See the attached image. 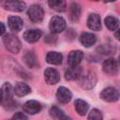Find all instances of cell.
I'll return each mask as SVG.
<instances>
[{"mask_svg": "<svg viewBox=\"0 0 120 120\" xmlns=\"http://www.w3.org/2000/svg\"><path fill=\"white\" fill-rule=\"evenodd\" d=\"M77 82L81 88H82L84 90H91L97 84L98 79H97L96 73L94 71L88 70V71L84 72L82 70V72L80 75V77L78 78Z\"/></svg>", "mask_w": 120, "mask_h": 120, "instance_id": "1", "label": "cell"}, {"mask_svg": "<svg viewBox=\"0 0 120 120\" xmlns=\"http://www.w3.org/2000/svg\"><path fill=\"white\" fill-rule=\"evenodd\" d=\"M3 43L6 49L13 53H18L21 50V41L13 34H7L3 38Z\"/></svg>", "mask_w": 120, "mask_h": 120, "instance_id": "2", "label": "cell"}, {"mask_svg": "<svg viewBox=\"0 0 120 120\" xmlns=\"http://www.w3.org/2000/svg\"><path fill=\"white\" fill-rule=\"evenodd\" d=\"M0 6L4 9L13 12H21L26 8L25 3L22 0H0Z\"/></svg>", "mask_w": 120, "mask_h": 120, "instance_id": "3", "label": "cell"}, {"mask_svg": "<svg viewBox=\"0 0 120 120\" xmlns=\"http://www.w3.org/2000/svg\"><path fill=\"white\" fill-rule=\"evenodd\" d=\"M2 91V100L1 103L6 107H10L14 104L13 100V87L9 82H5L1 88Z\"/></svg>", "mask_w": 120, "mask_h": 120, "instance_id": "4", "label": "cell"}, {"mask_svg": "<svg viewBox=\"0 0 120 120\" xmlns=\"http://www.w3.org/2000/svg\"><path fill=\"white\" fill-rule=\"evenodd\" d=\"M27 15L33 22H40L44 17V10L39 5H32L27 9Z\"/></svg>", "mask_w": 120, "mask_h": 120, "instance_id": "5", "label": "cell"}, {"mask_svg": "<svg viewBox=\"0 0 120 120\" xmlns=\"http://www.w3.org/2000/svg\"><path fill=\"white\" fill-rule=\"evenodd\" d=\"M67 23L64 18H62L61 16H53L51 21H50V30L52 31V33L57 34V33H61L66 29Z\"/></svg>", "mask_w": 120, "mask_h": 120, "instance_id": "6", "label": "cell"}, {"mask_svg": "<svg viewBox=\"0 0 120 120\" xmlns=\"http://www.w3.org/2000/svg\"><path fill=\"white\" fill-rule=\"evenodd\" d=\"M100 98L107 102H115L119 99V92L114 87H106L100 93Z\"/></svg>", "mask_w": 120, "mask_h": 120, "instance_id": "7", "label": "cell"}, {"mask_svg": "<svg viewBox=\"0 0 120 120\" xmlns=\"http://www.w3.org/2000/svg\"><path fill=\"white\" fill-rule=\"evenodd\" d=\"M41 109H42V105L37 100H28L22 105L23 112L30 115L38 113L41 111Z\"/></svg>", "mask_w": 120, "mask_h": 120, "instance_id": "8", "label": "cell"}, {"mask_svg": "<svg viewBox=\"0 0 120 120\" xmlns=\"http://www.w3.org/2000/svg\"><path fill=\"white\" fill-rule=\"evenodd\" d=\"M44 79L45 82L50 85L56 84L60 81V74L55 68H48L44 71Z\"/></svg>", "mask_w": 120, "mask_h": 120, "instance_id": "9", "label": "cell"}, {"mask_svg": "<svg viewBox=\"0 0 120 120\" xmlns=\"http://www.w3.org/2000/svg\"><path fill=\"white\" fill-rule=\"evenodd\" d=\"M102 70L108 75H115L118 71L117 61L113 58L106 59L102 63Z\"/></svg>", "mask_w": 120, "mask_h": 120, "instance_id": "10", "label": "cell"}, {"mask_svg": "<svg viewBox=\"0 0 120 120\" xmlns=\"http://www.w3.org/2000/svg\"><path fill=\"white\" fill-rule=\"evenodd\" d=\"M72 94L68 88L65 86H60L56 91V98L62 104H67L71 100Z\"/></svg>", "mask_w": 120, "mask_h": 120, "instance_id": "11", "label": "cell"}, {"mask_svg": "<svg viewBox=\"0 0 120 120\" xmlns=\"http://www.w3.org/2000/svg\"><path fill=\"white\" fill-rule=\"evenodd\" d=\"M83 59V52L80 50L71 51L68 56V63L70 68L78 67Z\"/></svg>", "mask_w": 120, "mask_h": 120, "instance_id": "12", "label": "cell"}, {"mask_svg": "<svg viewBox=\"0 0 120 120\" xmlns=\"http://www.w3.org/2000/svg\"><path fill=\"white\" fill-rule=\"evenodd\" d=\"M87 26L94 31H100L101 30V21L99 15L96 13H92L87 18Z\"/></svg>", "mask_w": 120, "mask_h": 120, "instance_id": "13", "label": "cell"}, {"mask_svg": "<svg viewBox=\"0 0 120 120\" xmlns=\"http://www.w3.org/2000/svg\"><path fill=\"white\" fill-rule=\"evenodd\" d=\"M42 36V32L38 29H30L24 32L23 34V38L25 41H27L28 43H35L38 40H39V38Z\"/></svg>", "mask_w": 120, "mask_h": 120, "instance_id": "14", "label": "cell"}, {"mask_svg": "<svg viewBox=\"0 0 120 120\" xmlns=\"http://www.w3.org/2000/svg\"><path fill=\"white\" fill-rule=\"evenodd\" d=\"M8 24L10 30L13 32H20L23 27L22 20L18 16H10L8 19Z\"/></svg>", "mask_w": 120, "mask_h": 120, "instance_id": "15", "label": "cell"}, {"mask_svg": "<svg viewBox=\"0 0 120 120\" xmlns=\"http://www.w3.org/2000/svg\"><path fill=\"white\" fill-rule=\"evenodd\" d=\"M31 92V88L30 86L25 83V82H19L15 84V86L13 87V93L18 96V97H23V96H26L28 95L29 93Z\"/></svg>", "mask_w": 120, "mask_h": 120, "instance_id": "16", "label": "cell"}, {"mask_svg": "<svg viewBox=\"0 0 120 120\" xmlns=\"http://www.w3.org/2000/svg\"><path fill=\"white\" fill-rule=\"evenodd\" d=\"M97 41V38L92 33H82L80 37V42L85 48H89L93 46Z\"/></svg>", "mask_w": 120, "mask_h": 120, "instance_id": "17", "label": "cell"}, {"mask_svg": "<svg viewBox=\"0 0 120 120\" xmlns=\"http://www.w3.org/2000/svg\"><path fill=\"white\" fill-rule=\"evenodd\" d=\"M74 108H75V110H76V112H78L79 115L83 116L88 112L89 105H88V103L86 101L78 98L74 102Z\"/></svg>", "mask_w": 120, "mask_h": 120, "instance_id": "18", "label": "cell"}, {"mask_svg": "<svg viewBox=\"0 0 120 120\" xmlns=\"http://www.w3.org/2000/svg\"><path fill=\"white\" fill-rule=\"evenodd\" d=\"M82 69L78 66V67H73V68H69L66 72H65V78L68 81H74V80H78V78L80 77V75L82 74Z\"/></svg>", "mask_w": 120, "mask_h": 120, "instance_id": "19", "label": "cell"}, {"mask_svg": "<svg viewBox=\"0 0 120 120\" xmlns=\"http://www.w3.org/2000/svg\"><path fill=\"white\" fill-rule=\"evenodd\" d=\"M23 61H24L25 65L30 68H35L38 66V58H37L36 54L31 51H28L24 53Z\"/></svg>", "mask_w": 120, "mask_h": 120, "instance_id": "20", "label": "cell"}, {"mask_svg": "<svg viewBox=\"0 0 120 120\" xmlns=\"http://www.w3.org/2000/svg\"><path fill=\"white\" fill-rule=\"evenodd\" d=\"M63 60V55L58 52H50L46 55V61L52 65H60Z\"/></svg>", "mask_w": 120, "mask_h": 120, "instance_id": "21", "label": "cell"}, {"mask_svg": "<svg viewBox=\"0 0 120 120\" xmlns=\"http://www.w3.org/2000/svg\"><path fill=\"white\" fill-rule=\"evenodd\" d=\"M48 4L51 8L57 12L65 11L67 8L66 0H48Z\"/></svg>", "mask_w": 120, "mask_h": 120, "instance_id": "22", "label": "cell"}, {"mask_svg": "<svg viewBox=\"0 0 120 120\" xmlns=\"http://www.w3.org/2000/svg\"><path fill=\"white\" fill-rule=\"evenodd\" d=\"M81 11H82L81 6L77 3H72L70 5V12H69L70 20L72 22H78L80 15H81Z\"/></svg>", "mask_w": 120, "mask_h": 120, "instance_id": "23", "label": "cell"}, {"mask_svg": "<svg viewBox=\"0 0 120 120\" xmlns=\"http://www.w3.org/2000/svg\"><path fill=\"white\" fill-rule=\"evenodd\" d=\"M105 25L110 31H115L118 29L119 26L118 19L113 16H108L105 18Z\"/></svg>", "mask_w": 120, "mask_h": 120, "instance_id": "24", "label": "cell"}, {"mask_svg": "<svg viewBox=\"0 0 120 120\" xmlns=\"http://www.w3.org/2000/svg\"><path fill=\"white\" fill-rule=\"evenodd\" d=\"M64 114H65V113H64L63 110H61V109L58 108L57 106H52V107L50 109V115H51L53 119L59 120Z\"/></svg>", "mask_w": 120, "mask_h": 120, "instance_id": "25", "label": "cell"}, {"mask_svg": "<svg viewBox=\"0 0 120 120\" xmlns=\"http://www.w3.org/2000/svg\"><path fill=\"white\" fill-rule=\"evenodd\" d=\"M87 120H103L101 112L98 109H92L88 113Z\"/></svg>", "mask_w": 120, "mask_h": 120, "instance_id": "26", "label": "cell"}, {"mask_svg": "<svg viewBox=\"0 0 120 120\" xmlns=\"http://www.w3.org/2000/svg\"><path fill=\"white\" fill-rule=\"evenodd\" d=\"M98 51L102 53V54H105V55H108V54H111V53H113L114 52V48H112V45H109V44H102L98 49Z\"/></svg>", "mask_w": 120, "mask_h": 120, "instance_id": "27", "label": "cell"}, {"mask_svg": "<svg viewBox=\"0 0 120 120\" xmlns=\"http://www.w3.org/2000/svg\"><path fill=\"white\" fill-rule=\"evenodd\" d=\"M10 120H28V118L23 112H18L15 114H13V116H12V118Z\"/></svg>", "mask_w": 120, "mask_h": 120, "instance_id": "28", "label": "cell"}, {"mask_svg": "<svg viewBox=\"0 0 120 120\" xmlns=\"http://www.w3.org/2000/svg\"><path fill=\"white\" fill-rule=\"evenodd\" d=\"M5 31H6V26H5V24H4L2 22H0V36L3 35V34L5 33Z\"/></svg>", "mask_w": 120, "mask_h": 120, "instance_id": "29", "label": "cell"}, {"mask_svg": "<svg viewBox=\"0 0 120 120\" xmlns=\"http://www.w3.org/2000/svg\"><path fill=\"white\" fill-rule=\"evenodd\" d=\"M59 120H72V119H71L69 116H67V115H65V114H64V115H63Z\"/></svg>", "mask_w": 120, "mask_h": 120, "instance_id": "30", "label": "cell"}, {"mask_svg": "<svg viewBox=\"0 0 120 120\" xmlns=\"http://www.w3.org/2000/svg\"><path fill=\"white\" fill-rule=\"evenodd\" d=\"M114 1H116V0H104L105 3H111V2H114Z\"/></svg>", "mask_w": 120, "mask_h": 120, "instance_id": "31", "label": "cell"}, {"mask_svg": "<svg viewBox=\"0 0 120 120\" xmlns=\"http://www.w3.org/2000/svg\"><path fill=\"white\" fill-rule=\"evenodd\" d=\"M1 100H2V91H1V88H0V103H1Z\"/></svg>", "mask_w": 120, "mask_h": 120, "instance_id": "32", "label": "cell"}, {"mask_svg": "<svg viewBox=\"0 0 120 120\" xmlns=\"http://www.w3.org/2000/svg\"><path fill=\"white\" fill-rule=\"evenodd\" d=\"M115 38H116L117 39H119V37H118V31H116V33H115Z\"/></svg>", "mask_w": 120, "mask_h": 120, "instance_id": "33", "label": "cell"}, {"mask_svg": "<svg viewBox=\"0 0 120 120\" xmlns=\"http://www.w3.org/2000/svg\"><path fill=\"white\" fill-rule=\"evenodd\" d=\"M92 1H98V0H92Z\"/></svg>", "mask_w": 120, "mask_h": 120, "instance_id": "34", "label": "cell"}]
</instances>
